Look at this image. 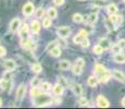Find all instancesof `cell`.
I'll list each match as a JSON object with an SVG mask.
<instances>
[{
  "label": "cell",
  "mask_w": 125,
  "mask_h": 109,
  "mask_svg": "<svg viewBox=\"0 0 125 109\" xmlns=\"http://www.w3.org/2000/svg\"><path fill=\"white\" fill-rule=\"evenodd\" d=\"M52 101L51 97L47 94H40L39 96L35 97V104L36 106H47V105H50Z\"/></svg>",
  "instance_id": "6da1fadb"
},
{
  "label": "cell",
  "mask_w": 125,
  "mask_h": 109,
  "mask_svg": "<svg viewBox=\"0 0 125 109\" xmlns=\"http://www.w3.org/2000/svg\"><path fill=\"white\" fill-rule=\"evenodd\" d=\"M34 4L32 3V2H27V3L24 4L23 7V14L25 16H30L32 15L33 13H34Z\"/></svg>",
  "instance_id": "7a4b0ae2"
},
{
  "label": "cell",
  "mask_w": 125,
  "mask_h": 109,
  "mask_svg": "<svg viewBox=\"0 0 125 109\" xmlns=\"http://www.w3.org/2000/svg\"><path fill=\"white\" fill-rule=\"evenodd\" d=\"M71 33V28L68 27V26H62V27H59L57 30V34L59 35L60 38H65L68 37Z\"/></svg>",
  "instance_id": "3957f363"
},
{
  "label": "cell",
  "mask_w": 125,
  "mask_h": 109,
  "mask_svg": "<svg viewBox=\"0 0 125 109\" xmlns=\"http://www.w3.org/2000/svg\"><path fill=\"white\" fill-rule=\"evenodd\" d=\"M97 105H98V107H100V108H107V107H109L110 104L104 96L99 95L97 97Z\"/></svg>",
  "instance_id": "277c9868"
},
{
  "label": "cell",
  "mask_w": 125,
  "mask_h": 109,
  "mask_svg": "<svg viewBox=\"0 0 125 109\" xmlns=\"http://www.w3.org/2000/svg\"><path fill=\"white\" fill-rule=\"evenodd\" d=\"M25 93H26V87L24 84H21L19 86L18 91H16V100H19V101L22 100L24 98V96H25Z\"/></svg>",
  "instance_id": "5b68a950"
},
{
  "label": "cell",
  "mask_w": 125,
  "mask_h": 109,
  "mask_svg": "<svg viewBox=\"0 0 125 109\" xmlns=\"http://www.w3.org/2000/svg\"><path fill=\"white\" fill-rule=\"evenodd\" d=\"M20 26H21V20L20 19H18V18L13 19L10 23L9 30H10V32H16V31L20 28Z\"/></svg>",
  "instance_id": "8992f818"
},
{
  "label": "cell",
  "mask_w": 125,
  "mask_h": 109,
  "mask_svg": "<svg viewBox=\"0 0 125 109\" xmlns=\"http://www.w3.org/2000/svg\"><path fill=\"white\" fill-rule=\"evenodd\" d=\"M3 65H4V68H6L7 70H10V71H13V70L16 68L15 61H14V60H12V59H7V60H4Z\"/></svg>",
  "instance_id": "52a82bcc"
},
{
  "label": "cell",
  "mask_w": 125,
  "mask_h": 109,
  "mask_svg": "<svg viewBox=\"0 0 125 109\" xmlns=\"http://www.w3.org/2000/svg\"><path fill=\"white\" fill-rule=\"evenodd\" d=\"M72 91L76 96H81L83 94V88H82L81 84H72Z\"/></svg>",
  "instance_id": "ba28073f"
},
{
  "label": "cell",
  "mask_w": 125,
  "mask_h": 109,
  "mask_svg": "<svg viewBox=\"0 0 125 109\" xmlns=\"http://www.w3.org/2000/svg\"><path fill=\"white\" fill-rule=\"evenodd\" d=\"M113 76L116 80H119V81H121V82H123V83H125V75L122 73L121 71H120V70H114V71H113Z\"/></svg>",
  "instance_id": "9c48e42d"
},
{
  "label": "cell",
  "mask_w": 125,
  "mask_h": 109,
  "mask_svg": "<svg viewBox=\"0 0 125 109\" xmlns=\"http://www.w3.org/2000/svg\"><path fill=\"white\" fill-rule=\"evenodd\" d=\"M113 60L115 62H117V63H124L125 62V55L123 54H115L114 57H113Z\"/></svg>",
  "instance_id": "30bf717a"
},
{
  "label": "cell",
  "mask_w": 125,
  "mask_h": 109,
  "mask_svg": "<svg viewBox=\"0 0 125 109\" xmlns=\"http://www.w3.org/2000/svg\"><path fill=\"white\" fill-rule=\"evenodd\" d=\"M10 86H11L10 81H7V80H4L3 77L0 80V87H1L2 89H10L11 88Z\"/></svg>",
  "instance_id": "8fae6325"
},
{
  "label": "cell",
  "mask_w": 125,
  "mask_h": 109,
  "mask_svg": "<svg viewBox=\"0 0 125 109\" xmlns=\"http://www.w3.org/2000/svg\"><path fill=\"white\" fill-rule=\"evenodd\" d=\"M32 31H33V33H34V34L39 33L40 24H39V22H38V21H33L32 22Z\"/></svg>",
  "instance_id": "7c38bea8"
},
{
  "label": "cell",
  "mask_w": 125,
  "mask_h": 109,
  "mask_svg": "<svg viewBox=\"0 0 125 109\" xmlns=\"http://www.w3.org/2000/svg\"><path fill=\"white\" fill-rule=\"evenodd\" d=\"M40 94H42V89H39L37 86H33V88L31 89V96L32 97H37V96H39Z\"/></svg>",
  "instance_id": "4fadbf2b"
},
{
  "label": "cell",
  "mask_w": 125,
  "mask_h": 109,
  "mask_svg": "<svg viewBox=\"0 0 125 109\" xmlns=\"http://www.w3.org/2000/svg\"><path fill=\"white\" fill-rule=\"evenodd\" d=\"M63 88H64V87L62 86V85H60V84H57V85L53 87V93H54V95H57V96L62 95V93H63Z\"/></svg>",
  "instance_id": "5bb4252c"
},
{
  "label": "cell",
  "mask_w": 125,
  "mask_h": 109,
  "mask_svg": "<svg viewBox=\"0 0 125 109\" xmlns=\"http://www.w3.org/2000/svg\"><path fill=\"white\" fill-rule=\"evenodd\" d=\"M70 67H71V63H70V61H68V60H62L59 64V68L61 70H69Z\"/></svg>",
  "instance_id": "9a60e30c"
},
{
  "label": "cell",
  "mask_w": 125,
  "mask_h": 109,
  "mask_svg": "<svg viewBox=\"0 0 125 109\" xmlns=\"http://www.w3.org/2000/svg\"><path fill=\"white\" fill-rule=\"evenodd\" d=\"M99 45L105 50V49H108V48H110V40L107 39V38H102V39H100Z\"/></svg>",
  "instance_id": "2e32d148"
},
{
  "label": "cell",
  "mask_w": 125,
  "mask_h": 109,
  "mask_svg": "<svg viewBox=\"0 0 125 109\" xmlns=\"http://www.w3.org/2000/svg\"><path fill=\"white\" fill-rule=\"evenodd\" d=\"M50 55L52 56V57H54V58H57V57H60V56H61V49H60L59 47H54L53 49H51L50 50Z\"/></svg>",
  "instance_id": "e0dca14e"
},
{
  "label": "cell",
  "mask_w": 125,
  "mask_h": 109,
  "mask_svg": "<svg viewBox=\"0 0 125 109\" xmlns=\"http://www.w3.org/2000/svg\"><path fill=\"white\" fill-rule=\"evenodd\" d=\"M104 24H105V26H107V28H108V31H114V23L112 22L110 19H105L104 20Z\"/></svg>",
  "instance_id": "ac0fdd59"
},
{
  "label": "cell",
  "mask_w": 125,
  "mask_h": 109,
  "mask_svg": "<svg viewBox=\"0 0 125 109\" xmlns=\"http://www.w3.org/2000/svg\"><path fill=\"white\" fill-rule=\"evenodd\" d=\"M109 79H110V73L105 70L103 73L100 74V81L103 82V83H105V82H108L109 81Z\"/></svg>",
  "instance_id": "d6986e66"
},
{
  "label": "cell",
  "mask_w": 125,
  "mask_h": 109,
  "mask_svg": "<svg viewBox=\"0 0 125 109\" xmlns=\"http://www.w3.org/2000/svg\"><path fill=\"white\" fill-rule=\"evenodd\" d=\"M108 12H109V14H116L117 7L115 6L114 3H110L109 6H108Z\"/></svg>",
  "instance_id": "ffe728a7"
},
{
  "label": "cell",
  "mask_w": 125,
  "mask_h": 109,
  "mask_svg": "<svg viewBox=\"0 0 125 109\" xmlns=\"http://www.w3.org/2000/svg\"><path fill=\"white\" fill-rule=\"evenodd\" d=\"M87 84L89 86H91V87H95L98 84V79L97 77H95V76H90L89 79H88V81H87Z\"/></svg>",
  "instance_id": "44dd1931"
},
{
  "label": "cell",
  "mask_w": 125,
  "mask_h": 109,
  "mask_svg": "<svg viewBox=\"0 0 125 109\" xmlns=\"http://www.w3.org/2000/svg\"><path fill=\"white\" fill-rule=\"evenodd\" d=\"M97 18H98L97 13H90L87 18V23H89V24L95 23V22L97 21Z\"/></svg>",
  "instance_id": "7402d4cb"
},
{
  "label": "cell",
  "mask_w": 125,
  "mask_h": 109,
  "mask_svg": "<svg viewBox=\"0 0 125 109\" xmlns=\"http://www.w3.org/2000/svg\"><path fill=\"white\" fill-rule=\"evenodd\" d=\"M105 3H107L105 0H93V4L96 6L97 8H101V7L105 6Z\"/></svg>",
  "instance_id": "603a6c76"
},
{
  "label": "cell",
  "mask_w": 125,
  "mask_h": 109,
  "mask_svg": "<svg viewBox=\"0 0 125 109\" xmlns=\"http://www.w3.org/2000/svg\"><path fill=\"white\" fill-rule=\"evenodd\" d=\"M82 69H83V67H81V65H78V64H74V67H73V69H72V71H73V73L74 74H76V75H80V74L82 73Z\"/></svg>",
  "instance_id": "cb8c5ba5"
},
{
  "label": "cell",
  "mask_w": 125,
  "mask_h": 109,
  "mask_svg": "<svg viewBox=\"0 0 125 109\" xmlns=\"http://www.w3.org/2000/svg\"><path fill=\"white\" fill-rule=\"evenodd\" d=\"M27 32H28V25H27V24H24L23 27H22V30H21V32H20V36L22 38L26 37V35H27Z\"/></svg>",
  "instance_id": "d4e9b609"
},
{
  "label": "cell",
  "mask_w": 125,
  "mask_h": 109,
  "mask_svg": "<svg viewBox=\"0 0 125 109\" xmlns=\"http://www.w3.org/2000/svg\"><path fill=\"white\" fill-rule=\"evenodd\" d=\"M48 16L49 18H51V19H54V18H57V15H58V12H57V10L54 8H50L49 10H48Z\"/></svg>",
  "instance_id": "484cf974"
},
{
  "label": "cell",
  "mask_w": 125,
  "mask_h": 109,
  "mask_svg": "<svg viewBox=\"0 0 125 109\" xmlns=\"http://www.w3.org/2000/svg\"><path fill=\"white\" fill-rule=\"evenodd\" d=\"M42 67L39 63H34L32 65V71L35 72V73H39V72H42Z\"/></svg>",
  "instance_id": "4316f807"
},
{
  "label": "cell",
  "mask_w": 125,
  "mask_h": 109,
  "mask_svg": "<svg viewBox=\"0 0 125 109\" xmlns=\"http://www.w3.org/2000/svg\"><path fill=\"white\" fill-rule=\"evenodd\" d=\"M83 15L80 13H75L73 15V22H75V23H82L83 22Z\"/></svg>",
  "instance_id": "83f0119b"
},
{
  "label": "cell",
  "mask_w": 125,
  "mask_h": 109,
  "mask_svg": "<svg viewBox=\"0 0 125 109\" xmlns=\"http://www.w3.org/2000/svg\"><path fill=\"white\" fill-rule=\"evenodd\" d=\"M104 71H105V69H104V67H103V65H101V64H96L95 65V72H96V73L101 74Z\"/></svg>",
  "instance_id": "f1b7e54d"
},
{
  "label": "cell",
  "mask_w": 125,
  "mask_h": 109,
  "mask_svg": "<svg viewBox=\"0 0 125 109\" xmlns=\"http://www.w3.org/2000/svg\"><path fill=\"white\" fill-rule=\"evenodd\" d=\"M103 50H104V49H103V48H102L101 46L99 45V44H98V45H96L95 47L93 48V51L95 52V54H97V55H100V54H102V52H103Z\"/></svg>",
  "instance_id": "f546056e"
},
{
  "label": "cell",
  "mask_w": 125,
  "mask_h": 109,
  "mask_svg": "<svg viewBox=\"0 0 125 109\" xmlns=\"http://www.w3.org/2000/svg\"><path fill=\"white\" fill-rule=\"evenodd\" d=\"M58 84H60V85H62L63 87L68 86V82H66V80L64 79L63 76H59V77H58Z\"/></svg>",
  "instance_id": "4dcf8cb0"
},
{
  "label": "cell",
  "mask_w": 125,
  "mask_h": 109,
  "mask_svg": "<svg viewBox=\"0 0 125 109\" xmlns=\"http://www.w3.org/2000/svg\"><path fill=\"white\" fill-rule=\"evenodd\" d=\"M42 25H44V27H46V28L51 26V18H45L44 21H42Z\"/></svg>",
  "instance_id": "1f68e13d"
},
{
  "label": "cell",
  "mask_w": 125,
  "mask_h": 109,
  "mask_svg": "<svg viewBox=\"0 0 125 109\" xmlns=\"http://www.w3.org/2000/svg\"><path fill=\"white\" fill-rule=\"evenodd\" d=\"M84 38H85V37H84L82 34H78V35H76L75 37H74V43H75V44H81L82 42H83Z\"/></svg>",
  "instance_id": "d6a6232c"
},
{
  "label": "cell",
  "mask_w": 125,
  "mask_h": 109,
  "mask_svg": "<svg viewBox=\"0 0 125 109\" xmlns=\"http://www.w3.org/2000/svg\"><path fill=\"white\" fill-rule=\"evenodd\" d=\"M122 50V48L119 46V44H115V45L112 46V52H114V54H120Z\"/></svg>",
  "instance_id": "836d02e7"
},
{
  "label": "cell",
  "mask_w": 125,
  "mask_h": 109,
  "mask_svg": "<svg viewBox=\"0 0 125 109\" xmlns=\"http://www.w3.org/2000/svg\"><path fill=\"white\" fill-rule=\"evenodd\" d=\"M3 79L7 80V81H10V80L12 79V74H11L10 70H7V71L3 73Z\"/></svg>",
  "instance_id": "e575fe53"
},
{
  "label": "cell",
  "mask_w": 125,
  "mask_h": 109,
  "mask_svg": "<svg viewBox=\"0 0 125 109\" xmlns=\"http://www.w3.org/2000/svg\"><path fill=\"white\" fill-rule=\"evenodd\" d=\"M42 86V91H45V92L49 91V89L51 88V84H50V83H48V82H44Z\"/></svg>",
  "instance_id": "d590c367"
},
{
  "label": "cell",
  "mask_w": 125,
  "mask_h": 109,
  "mask_svg": "<svg viewBox=\"0 0 125 109\" xmlns=\"http://www.w3.org/2000/svg\"><path fill=\"white\" fill-rule=\"evenodd\" d=\"M44 14H45V11H44V9H42V8H39V9H37V11H36V16L37 18H42L44 16Z\"/></svg>",
  "instance_id": "8d00e7d4"
},
{
  "label": "cell",
  "mask_w": 125,
  "mask_h": 109,
  "mask_svg": "<svg viewBox=\"0 0 125 109\" xmlns=\"http://www.w3.org/2000/svg\"><path fill=\"white\" fill-rule=\"evenodd\" d=\"M81 45H82V47H84V48H87L88 46H89V40H88V38H84L83 39V42L81 43Z\"/></svg>",
  "instance_id": "74e56055"
},
{
  "label": "cell",
  "mask_w": 125,
  "mask_h": 109,
  "mask_svg": "<svg viewBox=\"0 0 125 109\" xmlns=\"http://www.w3.org/2000/svg\"><path fill=\"white\" fill-rule=\"evenodd\" d=\"M78 104H80L81 106H87L88 101H87V99H86L85 97H81L80 100H78Z\"/></svg>",
  "instance_id": "f35d334b"
},
{
  "label": "cell",
  "mask_w": 125,
  "mask_h": 109,
  "mask_svg": "<svg viewBox=\"0 0 125 109\" xmlns=\"http://www.w3.org/2000/svg\"><path fill=\"white\" fill-rule=\"evenodd\" d=\"M54 47H57V43L56 42H52V43H49L47 46V50L48 51H50L51 49H53Z\"/></svg>",
  "instance_id": "ab89813d"
},
{
  "label": "cell",
  "mask_w": 125,
  "mask_h": 109,
  "mask_svg": "<svg viewBox=\"0 0 125 109\" xmlns=\"http://www.w3.org/2000/svg\"><path fill=\"white\" fill-rule=\"evenodd\" d=\"M110 20H111L113 23H116L117 21H119V15H116V14H110Z\"/></svg>",
  "instance_id": "60d3db41"
},
{
  "label": "cell",
  "mask_w": 125,
  "mask_h": 109,
  "mask_svg": "<svg viewBox=\"0 0 125 109\" xmlns=\"http://www.w3.org/2000/svg\"><path fill=\"white\" fill-rule=\"evenodd\" d=\"M31 84H32V86H37L38 84H39V79H38V77H34V79L31 81Z\"/></svg>",
  "instance_id": "b9f144b4"
},
{
  "label": "cell",
  "mask_w": 125,
  "mask_h": 109,
  "mask_svg": "<svg viewBox=\"0 0 125 109\" xmlns=\"http://www.w3.org/2000/svg\"><path fill=\"white\" fill-rule=\"evenodd\" d=\"M75 63H76V64H78V65H81V67H84V65H85V61H84L83 58H78V59L76 60Z\"/></svg>",
  "instance_id": "7bdbcfd3"
},
{
  "label": "cell",
  "mask_w": 125,
  "mask_h": 109,
  "mask_svg": "<svg viewBox=\"0 0 125 109\" xmlns=\"http://www.w3.org/2000/svg\"><path fill=\"white\" fill-rule=\"evenodd\" d=\"M6 52H7L6 48L2 47V46H0V57H3V56L6 55Z\"/></svg>",
  "instance_id": "ee69618b"
},
{
  "label": "cell",
  "mask_w": 125,
  "mask_h": 109,
  "mask_svg": "<svg viewBox=\"0 0 125 109\" xmlns=\"http://www.w3.org/2000/svg\"><path fill=\"white\" fill-rule=\"evenodd\" d=\"M53 2L56 6H62L64 3V0H53Z\"/></svg>",
  "instance_id": "f6af8a7d"
},
{
  "label": "cell",
  "mask_w": 125,
  "mask_h": 109,
  "mask_svg": "<svg viewBox=\"0 0 125 109\" xmlns=\"http://www.w3.org/2000/svg\"><path fill=\"white\" fill-rule=\"evenodd\" d=\"M119 46L122 48V49H125V39H121L119 42Z\"/></svg>",
  "instance_id": "bcb514c9"
},
{
  "label": "cell",
  "mask_w": 125,
  "mask_h": 109,
  "mask_svg": "<svg viewBox=\"0 0 125 109\" xmlns=\"http://www.w3.org/2000/svg\"><path fill=\"white\" fill-rule=\"evenodd\" d=\"M80 34H82V35H83L84 37H86V36H87V32H86L85 30H82L81 32H80Z\"/></svg>",
  "instance_id": "7dc6e473"
},
{
  "label": "cell",
  "mask_w": 125,
  "mask_h": 109,
  "mask_svg": "<svg viewBox=\"0 0 125 109\" xmlns=\"http://www.w3.org/2000/svg\"><path fill=\"white\" fill-rule=\"evenodd\" d=\"M122 106H123V107H125V97L122 99Z\"/></svg>",
  "instance_id": "c3c4849f"
},
{
  "label": "cell",
  "mask_w": 125,
  "mask_h": 109,
  "mask_svg": "<svg viewBox=\"0 0 125 109\" xmlns=\"http://www.w3.org/2000/svg\"><path fill=\"white\" fill-rule=\"evenodd\" d=\"M2 106V100H1V98H0V107Z\"/></svg>",
  "instance_id": "681fc988"
},
{
  "label": "cell",
  "mask_w": 125,
  "mask_h": 109,
  "mask_svg": "<svg viewBox=\"0 0 125 109\" xmlns=\"http://www.w3.org/2000/svg\"><path fill=\"white\" fill-rule=\"evenodd\" d=\"M80 1H84V0H80Z\"/></svg>",
  "instance_id": "f907efd6"
},
{
  "label": "cell",
  "mask_w": 125,
  "mask_h": 109,
  "mask_svg": "<svg viewBox=\"0 0 125 109\" xmlns=\"http://www.w3.org/2000/svg\"><path fill=\"white\" fill-rule=\"evenodd\" d=\"M124 1H125V0H124Z\"/></svg>",
  "instance_id": "816d5d0a"
}]
</instances>
